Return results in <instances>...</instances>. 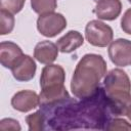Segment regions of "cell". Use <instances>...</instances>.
Returning <instances> with one entry per match:
<instances>
[{
    "label": "cell",
    "instance_id": "9c48e42d",
    "mask_svg": "<svg viewBox=\"0 0 131 131\" xmlns=\"http://www.w3.org/2000/svg\"><path fill=\"white\" fill-rule=\"evenodd\" d=\"M38 105H40V97L32 90H20L11 98V106L21 113H27Z\"/></svg>",
    "mask_w": 131,
    "mask_h": 131
},
{
    "label": "cell",
    "instance_id": "603a6c76",
    "mask_svg": "<svg viewBox=\"0 0 131 131\" xmlns=\"http://www.w3.org/2000/svg\"><path fill=\"white\" fill-rule=\"evenodd\" d=\"M128 1H129V2H130V3H131V0H128Z\"/></svg>",
    "mask_w": 131,
    "mask_h": 131
},
{
    "label": "cell",
    "instance_id": "8992f818",
    "mask_svg": "<svg viewBox=\"0 0 131 131\" xmlns=\"http://www.w3.org/2000/svg\"><path fill=\"white\" fill-rule=\"evenodd\" d=\"M108 56L115 66H129L131 63V41L124 38L112 41L108 46Z\"/></svg>",
    "mask_w": 131,
    "mask_h": 131
},
{
    "label": "cell",
    "instance_id": "4fadbf2b",
    "mask_svg": "<svg viewBox=\"0 0 131 131\" xmlns=\"http://www.w3.org/2000/svg\"><path fill=\"white\" fill-rule=\"evenodd\" d=\"M39 97H40V106H49L57 102H60L62 100H66L71 96L67 91L64 85H61V86L41 89Z\"/></svg>",
    "mask_w": 131,
    "mask_h": 131
},
{
    "label": "cell",
    "instance_id": "7402d4cb",
    "mask_svg": "<svg viewBox=\"0 0 131 131\" xmlns=\"http://www.w3.org/2000/svg\"><path fill=\"white\" fill-rule=\"evenodd\" d=\"M126 116H127V118L129 119V121L131 122V105H130V107L128 108V111H127V113H126Z\"/></svg>",
    "mask_w": 131,
    "mask_h": 131
},
{
    "label": "cell",
    "instance_id": "ba28073f",
    "mask_svg": "<svg viewBox=\"0 0 131 131\" xmlns=\"http://www.w3.org/2000/svg\"><path fill=\"white\" fill-rule=\"evenodd\" d=\"M36 62L30 55L24 54L15 64L10 69L13 78L19 82H28L35 77L36 74Z\"/></svg>",
    "mask_w": 131,
    "mask_h": 131
},
{
    "label": "cell",
    "instance_id": "e0dca14e",
    "mask_svg": "<svg viewBox=\"0 0 131 131\" xmlns=\"http://www.w3.org/2000/svg\"><path fill=\"white\" fill-rule=\"evenodd\" d=\"M14 21L13 13L5 9H0V35L11 33L14 28Z\"/></svg>",
    "mask_w": 131,
    "mask_h": 131
},
{
    "label": "cell",
    "instance_id": "3957f363",
    "mask_svg": "<svg viewBox=\"0 0 131 131\" xmlns=\"http://www.w3.org/2000/svg\"><path fill=\"white\" fill-rule=\"evenodd\" d=\"M103 89L107 96L110 107L115 117L126 116L131 105V82L121 69H113L103 79Z\"/></svg>",
    "mask_w": 131,
    "mask_h": 131
},
{
    "label": "cell",
    "instance_id": "277c9868",
    "mask_svg": "<svg viewBox=\"0 0 131 131\" xmlns=\"http://www.w3.org/2000/svg\"><path fill=\"white\" fill-rule=\"evenodd\" d=\"M85 37L89 44L96 47H105L113 41V29L101 20H90L85 27Z\"/></svg>",
    "mask_w": 131,
    "mask_h": 131
},
{
    "label": "cell",
    "instance_id": "9a60e30c",
    "mask_svg": "<svg viewBox=\"0 0 131 131\" xmlns=\"http://www.w3.org/2000/svg\"><path fill=\"white\" fill-rule=\"evenodd\" d=\"M26 122L29 126L30 131H41L44 130L45 117L41 110L26 117Z\"/></svg>",
    "mask_w": 131,
    "mask_h": 131
},
{
    "label": "cell",
    "instance_id": "5b68a950",
    "mask_svg": "<svg viewBox=\"0 0 131 131\" xmlns=\"http://www.w3.org/2000/svg\"><path fill=\"white\" fill-rule=\"evenodd\" d=\"M67 28V19L61 13L48 12L40 14L37 19V29L45 37L52 38L61 33Z\"/></svg>",
    "mask_w": 131,
    "mask_h": 131
},
{
    "label": "cell",
    "instance_id": "7a4b0ae2",
    "mask_svg": "<svg viewBox=\"0 0 131 131\" xmlns=\"http://www.w3.org/2000/svg\"><path fill=\"white\" fill-rule=\"evenodd\" d=\"M106 75V62L95 53L85 54L77 63L71 80V90L79 99L92 96L99 88V83Z\"/></svg>",
    "mask_w": 131,
    "mask_h": 131
},
{
    "label": "cell",
    "instance_id": "ffe728a7",
    "mask_svg": "<svg viewBox=\"0 0 131 131\" xmlns=\"http://www.w3.org/2000/svg\"><path fill=\"white\" fill-rule=\"evenodd\" d=\"M21 129L18 121L11 119V118H5L0 121V130L1 131H7V130H12V131H19Z\"/></svg>",
    "mask_w": 131,
    "mask_h": 131
},
{
    "label": "cell",
    "instance_id": "8fae6325",
    "mask_svg": "<svg viewBox=\"0 0 131 131\" xmlns=\"http://www.w3.org/2000/svg\"><path fill=\"white\" fill-rule=\"evenodd\" d=\"M24 55L21 48L11 41L0 43V62L6 69H11L15 62Z\"/></svg>",
    "mask_w": 131,
    "mask_h": 131
},
{
    "label": "cell",
    "instance_id": "30bf717a",
    "mask_svg": "<svg viewBox=\"0 0 131 131\" xmlns=\"http://www.w3.org/2000/svg\"><path fill=\"white\" fill-rule=\"evenodd\" d=\"M122 10V3L120 0H98L96 2L93 12L99 19L114 20Z\"/></svg>",
    "mask_w": 131,
    "mask_h": 131
},
{
    "label": "cell",
    "instance_id": "52a82bcc",
    "mask_svg": "<svg viewBox=\"0 0 131 131\" xmlns=\"http://www.w3.org/2000/svg\"><path fill=\"white\" fill-rule=\"evenodd\" d=\"M66 73L61 66L59 64H47L42 69L40 77V87L41 89L56 87L64 85Z\"/></svg>",
    "mask_w": 131,
    "mask_h": 131
},
{
    "label": "cell",
    "instance_id": "5bb4252c",
    "mask_svg": "<svg viewBox=\"0 0 131 131\" xmlns=\"http://www.w3.org/2000/svg\"><path fill=\"white\" fill-rule=\"evenodd\" d=\"M84 43V38L81 33L78 31H69L60 37L56 41V45L60 52L62 53H71L75 51L77 48L82 46Z\"/></svg>",
    "mask_w": 131,
    "mask_h": 131
},
{
    "label": "cell",
    "instance_id": "7c38bea8",
    "mask_svg": "<svg viewBox=\"0 0 131 131\" xmlns=\"http://www.w3.org/2000/svg\"><path fill=\"white\" fill-rule=\"evenodd\" d=\"M58 51L59 49L55 43L44 40L36 44L34 49V57L41 63L50 64L56 59Z\"/></svg>",
    "mask_w": 131,
    "mask_h": 131
},
{
    "label": "cell",
    "instance_id": "2e32d148",
    "mask_svg": "<svg viewBox=\"0 0 131 131\" xmlns=\"http://www.w3.org/2000/svg\"><path fill=\"white\" fill-rule=\"evenodd\" d=\"M32 9L38 14L53 12L57 7L56 0H31Z\"/></svg>",
    "mask_w": 131,
    "mask_h": 131
},
{
    "label": "cell",
    "instance_id": "44dd1931",
    "mask_svg": "<svg viewBox=\"0 0 131 131\" xmlns=\"http://www.w3.org/2000/svg\"><path fill=\"white\" fill-rule=\"evenodd\" d=\"M121 29L126 34L131 35V8H128L121 18Z\"/></svg>",
    "mask_w": 131,
    "mask_h": 131
},
{
    "label": "cell",
    "instance_id": "ac0fdd59",
    "mask_svg": "<svg viewBox=\"0 0 131 131\" xmlns=\"http://www.w3.org/2000/svg\"><path fill=\"white\" fill-rule=\"evenodd\" d=\"M25 2L26 0H0V8L15 14L23 9Z\"/></svg>",
    "mask_w": 131,
    "mask_h": 131
},
{
    "label": "cell",
    "instance_id": "d6986e66",
    "mask_svg": "<svg viewBox=\"0 0 131 131\" xmlns=\"http://www.w3.org/2000/svg\"><path fill=\"white\" fill-rule=\"evenodd\" d=\"M106 130H128V131H131V124L128 123L126 120L124 119H120V118H113L107 127H106Z\"/></svg>",
    "mask_w": 131,
    "mask_h": 131
},
{
    "label": "cell",
    "instance_id": "6da1fadb",
    "mask_svg": "<svg viewBox=\"0 0 131 131\" xmlns=\"http://www.w3.org/2000/svg\"><path fill=\"white\" fill-rule=\"evenodd\" d=\"M45 117L44 130H106L113 115L103 87L80 101L70 97L49 106H40Z\"/></svg>",
    "mask_w": 131,
    "mask_h": 131
}]
</instances>
